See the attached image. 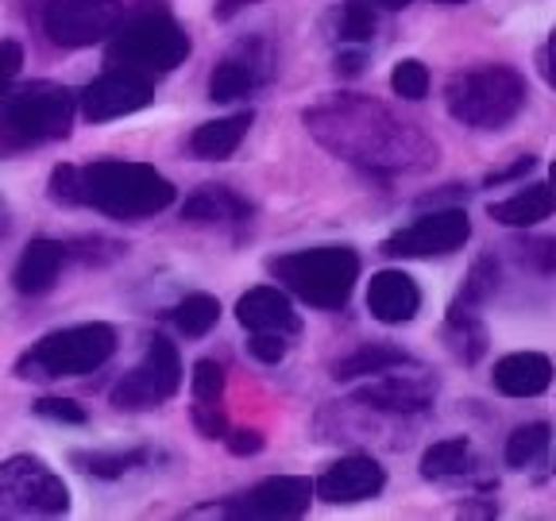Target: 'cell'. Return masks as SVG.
Instances as JSON below:
<instances>
[{"instance_id":"6da1fadb","label":"cell","mask_w":556,"mask_h":521,"mask_svg":"<svg viewBox=\"0 0 556 521\" xmlns=\"http://www.w3.org/2000/svg\"><path fill=\"white\" fill-rule=\"evenodd\" d=\"M379 113V104L348 97V101H332L325 109L305 113V124H309L313 136L321 139L325 148L364 166H391V170H399V166H417L437 155V148H429L426 139L409 131L406 124H399L394 116H387L379 124V131H371Z\"/></svg>"},{"instance_id":"7a4b0ae2","label":"cell","mask_w":556,"mask_h":521,"mask_svg":"<svg viewBox=\"0 0 556 521\" xmlns=\"http://www.w3.org/2000/svg\"><path fill=\"white\" fill-rule=\"evenodd\" d=\"M170 201L174 186L148 163L101 158V163L78 166V205H93L101 213H109V217H155Z\"/></svg>"},{"instance_id":"3957f363","label":"cell","mask_w":556,"mask_h":521,"mask_svg":"<svg viewBox=\"0 0 556 521\" xmlns=\"http://www.w3.org/2000/svg\"><path fill=\"white\" fill-rule=\"evenodd\" d=\"M526 78L510 66H483L456 74L444 89V104L460 124L479 131H498L526 109Z\"/></svg>"},{"instance_id":"277c9868","label":"cell","mask_w":556,"mask_h":521,"mask_svg":"<svg viewBox=\"0 0 556 521\" xmlns=\"http://www.w3.org/2000/svg\"><path fill=\"white\" fill-rule=\"evenodd\" d=\"M267 270L305 305L344 309L359 278V255L352 247H309V252L278 255L267 263Z\"/></svg>"},{"instance_id":"5b68a950","label":"cell","mask_w":556,"mask_h":521,"mask_svg":"<svg viewBox=\"0 0 556 521\" xmlns=\"http://www.w3.org/2000/svg\"><path fill=\"white\" fill-rule=\"evenodd\" d=\"M74 104H78V97L66 86H51V81L12 89L0 101V148L24 151L62 139L74 124Z\"/></svg>"},{"instance_id":"8992f818","label":"cell","mask_w":556,"mask_h":521,"mask_svg":"<svg viewBox=\"0 0 556 521\" xmlns=\"http://www.w3.org/2000/svg\"><path fill=\"white\" fill-rule=\"evenodd\" d=\"M113 352H116L113 325L89 321L43 336L20 359L16 371L20 379H78V374H93L97 367L109 364Z\"/></svg>"},{"instance_id":"52a82bcc","label":"cell","mask_w":556,"mask_h":521,"mask_svg":"<svg viewBox=\"0 0 556 521\" xmlns=\"http://www.w3.org/2000/svg\"><path fill=\"white\" fill-rule=\"evenodd\" d=\"M186 59H190V35L166 12H148V16L116 27L113 47H109L113 66L136 69V74H148V78L151 74H170Z\"/></svg>"},{"instance_id":"ba28073f","label":"cell","mask_w":556,"mask_h":521,"mask_svg":"<svg viewBox=\"0 0 556 521\" xmlns=\"http://www.w3.org/2000/svg\"><path fill=\"white\" fill-rule=\"evenodd\" d=\"M70 491L43 460L12 456L0 468V518H54L66 513Z\"/></svg>"},{"instance_id":"9c48e42d","label":"cell","mask_w":556,"mask_h":521,"mask_svg":"<svg viewBox=\"0 0 556 521\" xmlns=\"http://www.w3.org/2000/svg\"><path fill=\"white\" fill-rule=\"evenodd\" d=\"M182 386V359L170 340L155 336L148 344V356L139 359L128 374L113 386L116 409H155L170 402Z\"/></svg>"},{"instance_id":"30bf717a","label":"cell","mask_w":556,"mask_h":521,"mask_svg":"<svg viewBox=\"0 0 556 521\" xmlns=\"http://www.w3.org/2000/svg\"><path fill=\"white\" fill-rule=\"evenodd\" d=\"M471 236V220L464 208H437L417 217L409 228L394 232L382 243V255L391 259H433V255H452L460 252Z\"/></svg>"},{"instance_id":"8fae6325","label":"cell","mask_w":556,"mask_h":521,"mask_svg":"<svg viewBox=\"0 0 556 521\" xmlns=\"http://www.w3.org/2000/svg\"><path fill=\"white\" fill-rule=\"evenodd\" d=\"M121 0H51L43 27L59 47H93L121 27Z\"/></svg>"},{"instance_id":"7c38bea8","label":"cell","mask_w":556,"mask_h":521,"mask_svg":"<svg viewBox=\"0 0 556 521\" xmlns=\"http://www.w3.org/2000/svg\"><path fill=\"white\" fill-rule=\"evenodd\" d=\"M151 97H155V86H151L148 74H136V69H109L93 86H86L81 93V113L86 120L104 124V120H116V116H131L139 109H148Z\"/></svg>"},{"instance_id":"4fadbf2b","label":"cell","mask_w":556,"mask_h":521,"mask_svg":"<svg viewBox=\"0 0 556 521\" xmlns=\"http://www.w3.org/2000/svg\"><path fill=\"white\" fill-rule=\"evenodd\" d=\"M313 503V483L298 475H275L252 486L248 495L220 506L228 518H302Z\"/></svg>"},{"instance_id":"5bb4252c","label":"cell","mask_w":556,"mask_h":521,"mask_svg":"<svg viewBox=\"0 0 556 521\" xmlns=\"http://www.w3.org/2000/svg\"><path fill=\"white\" fill-rule=\"evenodd\" d=\"M270 78V51L267 43L252 39V43H240L236 51H228L217 62L213 78H208V97L213 101H240L252 89H260Z\"/></svg>"},{"instance_id":"9a60e30c","label":"cell","mask_w":556,"mask_h":521,"mask_svg":"<svg viewBox=\"0 0 556 521\" xmlns=\"http://www.w3.org/2000/svg\"><path fill=\"white\" fill-rule=\"evenodd\" d=\"M382 483H387V471L379 468V460H371V456H344V460H337L313 483V495L321 498V503L348 506L375 498L382 491Z\"/></svg>"},{"instance_id":"2e32d148","label":"cell","mask_w":556,"mask_h":521,"mask_svg":"<svg viewBox=\"0 0 556 521\" xmlns=\"http://www.w3.org/2000/svg\"><path fill=\"white\" fill-rule=\"evenodd\" d=\"M367 309L382 325H406L421 309V290L406 270H379L367 287Z\"/></svg>"},{"instance_id":"e0dca14e","label":"cell","mask_w":556,"mask_h":521,"mask_svg":"<svg viewBox=\"0 0 556 521\" xmlns=\"http://www.w3.org/2000/svg\"><path fill=\"white\" fill-rule=\"evenodd\" d=\"M236 321L248 332H282V336H294L302 329L294 305L282 290L275 287H255L236 302Z\"/></svg>"},{"instance_id":"ac0fdd59","label":"cell","mask_w":556,"mask_h":521,"mask_svg":"<svg viewBox=\"0 0 556 521\" xmlns=\"http://www.w3.org/2000/svg\"><path fill=\"white\" fill-rule=\"evenodd\" d=\"M495 391L506 398H538L553 386V364L541 352H514L495 364Z\"/></svg>"},{"instance_id":"d6986e66","label":"cell","mask_w":556,"mask_h":521,"mask_svg":"<svg viewBox=\"0 0 556 521\" xmlns=\"http://www.w3.org/2000/svg\"><path fill=\"white\" fill-rule=\"evenodd\" d=\"M62 263H66V247L59 240H31L24 247V255H20L12 282H16V290L24 297H39L59 282Z\"/></svg>"},{"instance_id":"ffe728a7","label":"cell","mask_w":556,"mask_h":521,"mask_svg":"<svg viewBox=\"0 0 556 521\" xmlns=\"http://www.w3.org/2000/svg\"><path fill=\"white\" fill-rule=\"evenodd\" d=\"M356 402L382 409V414H417L433 402V386L417 379H402V374H387V379H375L364 391H356Z\"/></svg>"},{"instance_id":"44dd1931","label":"cell","mask_w":556,"mask_h":521,"mask_svg":"<svg viewBox=\"0 0 556 521\" xmlns=\"http://www.w3.org/2000/svg\"><path fill=\"white\" fill-rule=\"evenodd\" d=\"M248 217H252V205L225 186H205L182 205V220H193V225H232V220L243 225Z\"/></svg>"},{"instance_id":"7402d4cb","label":"cell","mask_w":556,"mask_h":521,"mask_svg":"<svg viewBox=\"0 0 556 521\" xmlns=\"http://www.w3.org/2000/svg\"><path fill=\"white\" fill-rule=\"evenodd\" d=\"M553 208H556L553 186H530V190L514 193V198L495 201L486 213H491V220H498V225H506V228H533L553 217Z\"/></svg>"},{"instance_id":"603a6c76","label":"cell","mask_w":556,"mask_h":521,"mask_svg":"<svg viewBox=\"0 0 556 521\" xmlns=\"http://www.w3.org/2000/svg\"><path fill=\"white\" fill-rule=\"evenodd\" d=\"M255 116L252 113H236V116H220V120L201 124L190 136V151L198 158H228L236 155V148L243 143L248 128H252Z\"/></svg>"},{"instance_id":"cb8c5ba5","label":"cell","mask_w":556,"mask_h":521,"mask_svg":"<svg viewBox=\"0 0 556 521\" xmlns=\"http://www.w3.org/2000/svg\"><path fill=\"white\" fill-rule=\"evenodd\" d=\"M409 356L406 352H399V347H387V344H367L359 347V352H352L348 359H340L337 367H332V374H337L340 382L348 379H371V374H387L391 367H406Z\"/></svg>"},{"instance_id":"d4e9b609","label":"cell","mask_w":556,"mask_h":521,"mask_svg":"<svg viewBox=\"0 0 556 521\" xmlns=\"http://www.w3.org/2000/svg\"><path fill=\"white\" fill-rule=\"evenodd\" d=\"M471 468V444L464 436H448V441H437L433 448H426L421 456V475L426 479H452L464 475Z\"/></svg>"},{"instance_id":"484cf974","label":"cell","mask_w":556,"mask_h":521,"mask_svg":"<svg viewBox=\"0 0 556 521\" xmlns=\"http://www.w3.org/2000/svg\"><path fill=\"white\" fill-rule=\"evenodd\" d=\"M548 444H553V429H548L545 421H530V425L514 429L510 441H506V463L518 471L533 468L548 452Z\"/></svg>"},{"instance_id":"4316f807","label":"cell","mask_w":556,"mask_h":521,"mask_svg":"<svg viewBox=\"0 0 556 521\" xmlns=\"http://www.w3.org/2000/svg\"><path fill=\"white\" fill-rule=\"evenodd\" d=\"M170 321L182 336H205V332L220 321V302L208 294H190L174 305Z\"/></svg>"},{"instance_id":"83f0119b","label":"cell","mask_w":556,"mask_h":521,"mask_svg":"<svg viewBox=\"0 0 556 521\" xmlns=\"http://www.w3.org/2000/svg\"><path fill=\"white\" fill-rule=\"evenodd\" d=\"M448 340H452V352L464 359V364H476L479 356L486 352V332L483 325L476 321V313L471 309H452L448 317Z\"/></svg>"},{"instance_id":"f1b7e54d","label":"cell","mask_w":556,"mask_h":521,"mask_svg":"<svg viewBox=\"0 0 556 521\" xmlns=\"http://www.w3.org/2000/svg\"><path fill=\"white\" fill-rule=\"evenodd\" d=\"M498 290V263L486 255V259H479L476 267H471L468 282H464V294H460V309H476V305H483L486 297Z\"/></svg>"},{"instance_id":"f546056e","label":"cell","mask_w":556,"mask_h":521,"mask_svg":"<svg viewBox=\"0 0 556 521\" xmlns=\"http://www.w3.org/2000/svg\"><path fill=\"white\" fill-rule=\"evenodd\" d=\"M143 460H148V452H121V456H104V452L86 456V452H78V456H74V463H81V471H89V475H101V479L124 475V471L136 468V463H143Z\"/></svg>"},{"instance_id":"4dcf8cb0","label":"cell","mask_w":556,"mask_h":521,"mask_svg":"<svg viewBox=\"0 0 556 521\" xmlns=\"http://www.w3.org/2000/svg\"><path fill=\"white\" fill-rule=\"evenodd\" d=\"M375 35V12L367 0H348L340 9V39L344 43H367Z\"/></svg>"},{"instance_id":"1f68e13d","label":"cell","mask_w":556,"mask_h":521,"mask_svg":"<svg viewBox=\"0 0 556 521\" xmlns=\"http://www.w3.org/2000/svg\"><path fill=\"white\" fill-rule=\"evenodd\" d=\"M391 89L399 97H406V101H421V97L429 93V69L421 66L417 59H406L394 66L391 74Z\"/></svg>"},{"instance_id":"d6a6232c","label":"cell","mask_w":556,"mask_h":521,"mask_svg":"<svg viewBox=\"0 0 556 521\" xmlns=\"http://www.w3.org/2000/svg\"><path fill=\"white\" fill-rule=\"evenodd\" d=\"M193 398L198 402H220V394H225V371H220V364H213V359H198L193 364Z\"/></svg>"},{"instance_id":"836d02e7","label":"cell","mask_w":556,"mask_h":521,"mask_svg":"<svg viewBox=\"0 0 556 521\" xmlns=\"http://www.w3.org/2000/svg\"><path fill=\"white\" fill-rule=\"evenodd\" d=\"M35 414L47 417V421H62V425H86V409L70 398H39Z\"/></svg>"},{"instance_id":"e575fe53","label":"cell","mask_w":556,"mask_h":521,"mask_svg":"<svg viewBox=\"0 0 556 521\" xmlns=\"http://www.w3.org/2000/svg\"><path fill=\"white\" fill-rule=\"evenodd\" d=\"M193 425H198V433L208 436V441H225L228 436L225 409H220L217 402H201V406H193Z\"/></svg>"},{"instance_id":"d590c367","label":"cell","mask_w":556,"mask_h":521,"mask_svg":"<svg viewBox=\"0 0 556 521\" xmlns=\"http://www.w3.org/2000/svg\"><path fill=\"white\" fill-rule=\"evenodd\" d=\"M521 263H530L541 275H556V240H526L518 247Z\"/></svg>"},{"instance_id":"8d00e7d4","label":"cell","mask_w":556,"mask_h":521,"mask_svg":"<svg viewBox=\"0 0 556 521\" xmlns=\"http://www.w3.org/2000/svg\"><path fill=\"white\" fill-rule=\"evenodd\" d=\"M287 336L282 332H252V340H248V352H252L260 364H278V359L287 356Z\"/></svg>"},{"instance_id":"74e56055","label":"cell","mask_w":556,"mask_h":521,"mask_svg":"<svg viewBox=\"0 0 556 521\" xmlns=\"http://www.w3.org/2000/svg\"><path fill=\"white\" fill-rule=\"evenodd\" d=\"M51 201H59V205H78V166H54Z\"/></svg>"},{"instance_id":"f35d334b","label":"cell","mask_w":556,"mask_h":521,"mask_svg":"<svg viewBox=\"0 0 556 521\" xmlns=\"http://www.w3.org/2000/svg\"><path fill=\"white\" fill-rule=\"evenodd\" d=\"M20 66H24V47L4 39V43H0V86H9L20 74Z\"/></svg>"},{"instance_id":"ab89813d","label":"cell","mask_w":556,"mask_h":521,"mask_svg":"<svg viewBox=\"0 0 556 521\" xmlns=\"http://www.w3.org/2000/svg\"><path fill=\"white\" fill-rule=\"evenodd\" d=\"M225 441H228V448H232L236 456H255V452L263 448V436L255 433V429H236V433H228Z\"/></svg>"},{"instance_id":"60d3db41","label":"cell","mask_w":556,"mask_h":521,"mask_svg":"<svg viewBox=\"0 0 556 521\" xmlns=\"http://www.w3.org/2000/svg\"><path fill=\"white\" fill-rule=\"evenodd\" d=\"M545 81L556 89V27L548 35V47H545Z\"/></svg>"},{"instance_id":"b9f144b4","label":"cell","mask_w":556,"mask_h":521,"mask_svg":"<svg viewBox=\"0 0 556 521\" xmlns=\"http://www.w3.org/2000/svg\"><path fill=\"white\" fill-rule=\"evenodd\" d=\"M521 170H533V158L526 155V158H518V163L510 166V170H498V174H491V178H486V182L491 186H498V182H506V178H514V174H521Z\"/></svg>"},{"instance_id":"7bdbcfd3","label":"cell","mask_w":556,"mask_h":521,"mask_svg":"<svg viewBox=\"0 0 556 521\" xmlns=\"http://www.w3.org/2000/svg\"><path fill=\"white\" fill-rule=\"evenodd\" d=\"M243 4H252V0H220V16H232L236 9H243Z\"/></svg>"},{"instance_id":"ee69618b","label":"cell","mask_w":556,"mask_h":521,"mask_svg":"<svg viewBox=\"0 0 556 521\" xmlns=\"http://www.w3.org/2000/svg\"><path fill=\"white\" fill-rule=\"evenodd\" d=\"M367 4H379V9H391V12H399V9H406L409 0H367Z\"/></svg>"},{"instance_id":"f6af8a7d","label":"cell","mask_w":556,"mask_h":521,"mask_svg":"<svg viewBox=\"0 0 556 521\" xmlns=\"http://www.w3.org/2000/svg\"><path fill=\"white\" fill-rule=\"evenodd\" d=\"M437 4H460V0H437Z\"/></svg>"},{"instance_id":"bcb514c9","label":"cell","mask_w":556,"mask_h":521,"mask_svg":"<svg viewBox=\"0 0 556 521\" xmlns=\"http://www.w3.org/2000/svg\"><path fill=\"white\" fill-rule=\"evenodd\" d=\"M553 190H556V163H553Z\"/></svg>"},{"instance_id":"7dc6e473","label":"cell","mask_w":556,"mask_h":521,"mask_svg":"<svg viewBox=\"0 0 556 521\" xmlns=\"http://www.w3.org/2000/svg\"><path fill=\"white\" fill-rule=\"evenodd\" d=\"M0 225H4V208H0Z\"/></svg>"}]
</instances>
